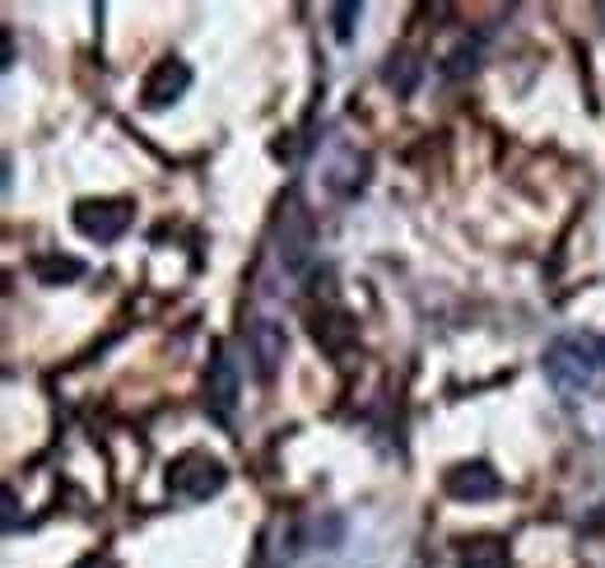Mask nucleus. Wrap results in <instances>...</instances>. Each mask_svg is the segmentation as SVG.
Here are the masks:
<instances>
[{
	"label": "nucleus",
	"mask_w": 605,
	"mask_h": 568,
	"mask_svg": "<svg viewBox=\"0 0 605 568\" xmlns=\"http://www.w3.org/2000/svg\"><path fill=\"white\" fill-rule=\"evenodd\" d=\"M442 489H447V498H457V504H484V498L503 494V475L489 462H461L442 475Z\"/></svg>",
	"instance_id": "obj_6"
},
{
	"label": "nucleus",
	"mask_w": 605,
	"mask_h": 568,
	"mask_svg": "<svg viewBox=\"0 0 605 568\" xmlns=\"http://www.w3.org/2000/svg\"><path fill=\"white\" fill-rule=\"evenodd\" d=\"M545 382L559 396H582L592 392V382L605 373V335L596 331H573V335H559L550 340V350L541 359Z\"/></svg>",
	"instance_id": "obj_1"
},
{
	"label": "nucleus",
	"mask_w": 605,
	"mask_h": 568,
	"mask_svg": "<svg viewBox=\"0 0 605 568\" xmlns=\"http://www.w3.org/2000/svg\"><path fill=\"white\" fill-rule=\"evenodd\" d=\"M33 276L42 285H71V280L84 276V261H75V257H38L33 261Z\"/></svg>",
	"instance_id": "obj_12"
},
{
	"label": "nucleus",
	"mask_w": 605,
	"mask_h": 568,
	"mask_svg": "<svg viewBox=\"0 0 605 568\" xmlns=\"http://www.w3.org/2000/svg\"><path fill=\"white\" fill-rule=\"evenodd\" d=\"M14 508H19V498L14 489H6V531H14Z\"/></svg>",
	"instance_id": "obj_17"
},
{
	"label": "nucleus",
	"mask_w": 605,
	"mask_h": 568,
	"mask_svg": "<svg viewBox=\"0 0 605 568\" xmlns=\"http://www.w3.org/2000/svg\"><path fill=\"white\" fill-rule=\"evenodd\" d=\"M476 65H480V42H461V48L442 61V80H466V75H476Z\"/></svg>",
	"instance_id": "obj_13"
},
{
	"label": "nucleus",
	"mask_w": 605,
	"mask_h": 568,
	"mask_svg": "<svg viewBox=\"0 0 605 568\" xmlns=\"http://www.w3.org/2000/svg\"><path fill=\"white\" fill-rule=\"evenodd\" d=\"M364 168H368V158L358 154V149H345V164H335V168L326 173V187H331L335 196H354V192L368 182Z\"/></svg>",
	"instance_id": "obj_9"
},
{
	"label": "nucleus",
	"mask_w": 605,
	"mask_h": 568,
	"mask_svg": "<svg viewBox=\"0 0 605 568\" xmlns=\"http://www.w3.org/2000/svg\"><path fill=\"white\" fill-rule=\"evenodd\" d=\"M223 485H229V466L210 452H182L168 466V494L182 504H210L215 494H223Z\"/></svg>",
	"instance_id": "obj_2"
},
{
	"label": "nucleus",
	"mask_w": 605,
	"mask_h": 568,
	"mask_svg": "<svg viewBox=\"0 0 605 568\" xmlns=\"http://www.w3.org/2000/svg\"><path fill=\"white\" fill-rule=\"evenodd\" d=\"M206 392H210V415L229 424L233 411H238V392H242V382H238V369H233V359H229V350H223V345H215Z\"/></svg>",
	"instance_id": "obj_8"
},
{
	"label": "nucleus",
	"mask_w": 605,
	"mask_h": 568,
	"mask_svg": "<svg viewBox=\"0 0 605 568\" xmlns=\"http://www.w3.org/2000/svg\"><path fill=\"white\" fill-rule=\"evenodd\" d=\"M248 354H252L257 382H275L280 363H284V354H289V331H284V322H275V317H257V322L248 327Z\"/></svg>",
	"instance_id": "obj_5"
},
{
	"label": "nucleus",
	"mask_w": 605,
	"mask_h": 568,
	"mask_svg": "<svg viewBox=\"0 0 605 568\" xmlns=\"http://www.w3.org/2000/svg\"><path fill=\"white\" fill-rule=\"evenodd\" d=\"M457 568H508V550L499 540H470L457 555Z\"/></svg>",
	"instance_id": "obj_11"
},
{
	"label": "nucleus",
	"mask_w": 605,
	"mask_h": 568,
	"mask_svg": "<svg viewBox=\"0 0 605 568\" xmlns=\"http://www.w3.org/2000/svg\"><path fill=\"white\" fill-rule=\"evenodd\" d=\"M364 14V6H354V0H345V6L331 10V24H335V42H350L354 38V19Z\"/></svg>",
	"instance_id": "obj_15"
},
{
	"label": "nucleus",
	"mask_w": 605,
	"mask_h": 568,
	"mask_svg": "<svg viewBox=\"0 0 605 568\" xmlns=\"http://www.w3.org/2000/svg\"><path fill=\"white\" fill-rule=\"evenodd\" d=\"M383 80L396 89V94H415V84H419V61H410V56H392L387 71H383Z\"/></svg>",
	"instance_id": "obj_14"
},
{
	"label": "nucleus",
	"mask_w": 605,
	"mask_h": 568,
	"mask_svg": "<svg viewBox=\"0 0 605 568\" xmlns=\"http://www.w3.org/2000/svg\"><path fill=\"white\" fill-rule=\"evenodd\" d=\"M582 531H587V536H592V531H605V504H596V513L582 521Z\"/></svg>",
	"instance_id": "obj_16"
},
{
	"label": "nucleus",
	"mask_w": 605,
	"mask_h": 568,
	"mask_svg": "<svg viewBox=\"0 0 605 568\" xmlns=\"http://www.w3.org/2000/svg\"><path fill=\"white\" fill-rule=\"evenodd\" d=\"M187 89H191V65L177 61V56H168V61H159V65H154V71L145 75L140 103H145L149 112H164V107H173L177 99H182Z\"/></svg>",
	"instance_id": "obj_7"
},
{
	"label": "nucleus",
	"mask_w": 605,
	"mask_h": 568,
	"mask_svg": "<svg viewBox=\"0 0 605 568\" xmlns=\"http://www.w3.org/2000/svg\"><path fill=\"white\" fill-rule=\"evenodd\" d=\"M312 247H317V229H312V215L303 210L299 196L284 200L280 210V224H275V257L289 276H303L312 266Z\"/></svg>",
	"instance_id": "obj_3"
},
{
	"label": "nucleus",
	"mask_w": 605,
	"mask_h": 568,
	"mask_svg": "<svg viewBox=\"0 0 605 568\" xmlns=\"http://www.w3.org/2000/svg\"><path fill=\"white\" fill-rule=\"evenodd\" d=\"M131 219H136V206H131L126 196H98V200H80L71 224L88 238V242H117Z\"/></svg>",
	"instance_id": "obj_4"
},
{
	"label": "nucleus",
	"mask_w": 605,
	"mask_h": 568,
	"mask_svg": "<svg viewBox=\"0 0 605 568\" xmlns=\"http://www.w3.org/2000/svg\"><path fill=\"white\" fill-rule=\"evenodd\" d=\"M312 335H317V345H326L331 354H341L350 340H354V322H350L345 312H326V317L312 322Z\"/></svg>",
	"instance_id": "obj_10"
}]
</instances>
